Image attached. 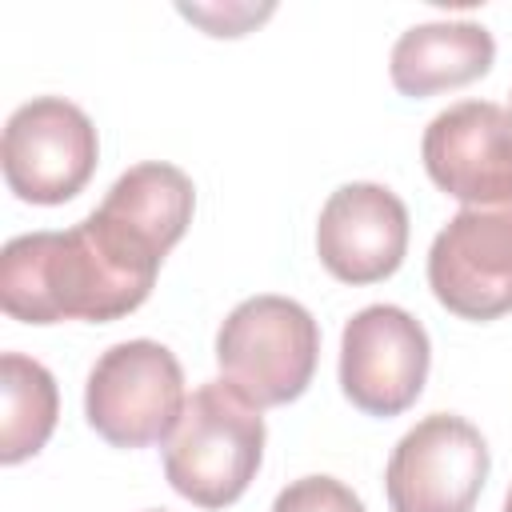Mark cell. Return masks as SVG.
<instances>
[{
  "mask_svg": "<svg viewBox=\"0 0 512 512\" xmlns=\"http://www.w3.org/2000/svg\"><path fill=\"white\" fill-rule=\"evenodd\" d=\"M488 468L480 428L464 416L432 412L392 448L384 492L392 512H472Z\"/></svg>",
  "mask_w": 512,
  "mask_h": 512,
  "instance_id": "8992f818",
  "label": "cell"
},
{
  "mask_svg": "<svg viewBox=\"0 0 512 512\" xmlns=\"http://www.w3.org/2000/svg\"><path fill=\"white\" fill-rule=\"evenodd\" d=\"M100 140L88 112L64 96H36L20 104L0 140L8 188L28 204H64L96 172Z\"/></svg>",
  "mask_w": 512,
  "mask_h": 512,
  "instance_id": "5b68a950",
  "label": "cell"
},
{
  "mask_svg": "<svg viewBox=\"0 0 512 512\" xmlns=\"http://www.w3.org/2000/svg\"><path fill=\"white\" fill-rule=\"evenodd\" d=\"M320 356V328L300 300L248 296L216 332V364L224 380L256 408H276L312 384Z\"/></svg>",
  "mask_w": 512,
  "mask_h": 512,
  "instance_id": "3957f363",
  "label": "cell"
},
{
  "mask_svg": "<svg viewBox=\"0 0 512 512\" xmlns=\"http://www.w3.org/2000/svg\"><path fill=\"white\" fill-rule=\"evenodd\" d=\"M428 284L464 320L512 312V200L460 208L428 248Z\"/></svg>",
  "mask_w": 512,
  "mask_h": 512,
  "instance_id": "ba28073f",
  "label": "cell"
},
{
  "mask_svg": "<svg viewBox=\"0 0 512 512\" xmlns=\"http://www.w3.org/2000/svg\"><path fill=\"white\" fill-rule=\"evenodd\" d=\"M156 276L120 260L88 220L68 232H28L0 252V308L24 324L120 320L152 296Z\"/></svg>",
  "mask_w": 512,
  "mask_h": 512,
  "instance_id": "6da1fadb",
  "label": "cell"
},
{
  "mask_svg": "<svg viewBox=\"0 0 512 512\" xmlns=\"http://www.w3.org/2000/svg\"><path fill=\"white\" fill-rule=\"evenodd\" d=\"M504 512H512V488H508V500H504Z\"/></svg>",
  "mask_w": 512,
  "mask_h": 512,
  "instance_id": "9a60e30c",
  "label": "cell"
},
{
  "mask_svg": "<svg viewBox=\"0 0 512 512\" xmlns=\"http://www.w3.org/2000/svg\"><path fill=\"white\" fill-rule=\"evenodd\" d=\"M432 364L424 324L396 304L360 308L340 336V388L368 416H400L424 392Z\"/></svg>",
  "mask_w": 512,
  "mask_h": 512,
  "instance_id": "52a82bcc",
  "label": "cell"
},
{
  "mask_svg": "<svg viewBox=\"0 0 512 512\" xmlns=\"http://www.w3.org/2000/svg\"><path fill=\"white\" fill-rule=\"evenodd\" d=\"M192 208H196V188L192 180L164 160H148L128 168L108 196L100 200V216L112 220L120 232H128L132 240L148 244L156 256H168L176 248V240L188 232L192 224Z\"/></svg>",
  "mask_w": 512,
  "mask_h": 512,
  "instance_id": "7c38bea8",
  "label": "cell"
},
{
  "mask_svg": "<svg viewBox=\"0 0 512 512\" xmlns=\"http://www.w3.org/2000/svg\"><path fill=\"white\" fill-rule=\"evenodd\" d=\"M320 264L344 284L388 280L408 252V208L404 200L372 180L340 184L316 220Z\"/></svg>",
  "mask_w": 512,
  "mask_h": 512,
  "instance_id": "30bf717a",
  "label": "cell"
},
{
  "mask_svg": "<svg viewBox=\"0 0 512 512\" xmlns=\"http://www.w3.org/2000/svg\"><path fill=\"white\" fill-rule=\"evenodd\" d=\"M184 404V368L160 340L112 344L84 384V416L112 448L168 440Z\"/></svg>",
  "mask_w": 512,
  "mask_h": 512,
  "instance_id": "277c9868",
  "label": "cell"
},
{
  "mask_svg": "<svg viewBox=\"0 0 512 512\" xmlns=\"http://www.w3.org/2000/svg\"><path fill=\"white\" fill-rule=\"evenodd\" d=\"M272 512H368V508L336 476H300L288 488H280Z\"/></svg>",
  "mask_w": 512,
  "mask_h": 512,
  "instance_id": "5bb4252c",
  "label": "cell"
},
{
  "mask_svg": "<svg viewBox=\"0 0 512 512\" xmlns=\"http://www.w3.org/2000/svg\"><path fill=\"white\" fill-rule=\"evenodd\" d=\"M264 436L260 408L228 380H208L188 396L164 440V476L184 500L228 508L248 492L264 460Z\"/></svg>",
  "mask_w": 512,
  "mask_h": 512,
  "instance_id": "7a4b0ae2",
  "label": "cell"
},
{
  "mask_svg": "<svg viewBox=\"0 0 512 512\" xmlns=\"http://www.w3.org/2000/svg\"><path fill=\"white\" fill-rule=\"evenodd\" d=\"M420 156L432 184L464 208L512 200V108L460 100L436 112L424 128Z\"/></svg>",
  "mask_w": 512,
  "mask_h": 512,
  "instance_id": "9c48e42d",
  "label": "cell"
},
{
  "mask_svg": "<svg viewBox=\"0 0 512 512\" xmlns=\"http://www.w3.org/2000/svg\"><path fill=\"white\" fill-rule=\"evenodd\" d=\"M496 60V40L476 20H432L400 32L388 76L404 96H436L480 80Z\"/></svg>",
  "mask_w": 512,
  "mask_h": 512,
  "instance_id": "8fae6325",
  "label": "cell"
},
{
  "mask_svg": "<svg viewBox=\"0 0 512 512\" xmlns=\"http://www.w3.org/2000/svg\"><path fill=\"white\" fill-rule=\"evenodd\" d=\"M0 388H4V420H0V460L20 464L36 456L60 416V392L52 372L20 352L0 356Z\"/></svg>",
  "mask_w": 512,
  "mask_h": 512,
  "instance_id": "4fadbf2b",
  "label": "cell"
}]
</instances>
